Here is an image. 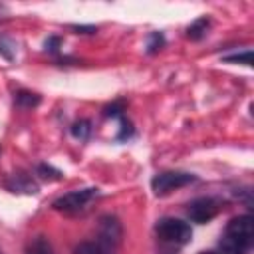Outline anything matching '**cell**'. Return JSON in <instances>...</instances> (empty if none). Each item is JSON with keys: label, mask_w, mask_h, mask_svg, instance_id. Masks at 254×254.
Listing matches in <instances>:
<instances>
[{"label": "cell", "mask_w": 254, "mask_h": 254, "mask_svg": "<svg viewBox=\"0 0 254 254\" xmlns=\"http://www.w3.org/2000/svg\"><path fill=\"white\" fill-rule=\"evenodd\" d=\"M252 250V216L238 214L230 218L224 226V234L220 238L222 254H248Z\"/></svg>", "instance_id": "6da1fadb"}, {"label": "cell", "mask_w": 254, "mask_h": 254, "mask_svg": "<svg viewBox=\"0 0 254 254\" xmlns=\"http://www.w3.org/2000/svg\"><path fill=\"white\" fill-rule=\"evenodd\" d=\"M99 189L95 187H87V189H75V190H69L62 196H58L54 202H52V208L58 210V212H64V214H77V212H83L87 210V206L99 196Z\"/></svg>", "instance_id": "7a4b0ae2"}, {"label": "cell", "mask_w": 254, "mask_h": 254, "mask_svg": "<svg viewBox=\"0 0 254 254\" xmlns=\"http://www.w3.org/2000/svg\"><path fill=\"white\" fill-rule=\"evenodd\" d=\"M155 234L159 240L167 242V244H177L183 246L187 242H190L192 238V228L189 222L175 218V216H165L161 220H157L155 224Z\"/></svg>", "instance_id": "3957f363"}, {"label": "cell", "mask_w": 254, "mask_h": 254, "mask_svg": "<svg viewBox=\"0 0 254 254\" xmlns=\"http://www.w3.org/2000/svg\"><path fill=\"white\" fill-rule=\"evenodd\" d=\"M196 181V175L187 171H161L151 179V189L155 196H167L177 189H183Z\"/></svg>", "instance_id": "277c9868"}, {"label": "cell", "mask_w": 254, "mask_h": 254, "mask_svg": "<svg viewBox=\"0 0 254 254\" xmlns=\"http://www.w3.org/2000/svg\"><path fill=\"white\" fill-rule=\"evenodd\" d=\"M222 210V200L216 196H198L187 204V216L196 224L210 222Z\"/></svg>", "instance_id": "5b68a950"}, {"label": "cell", "mask_w": 254, "mask_h": 254, "mask_svg": "<svg viewBox=\"0 0 254 254\" xmlns=\"http://www.w3.org/2000/svg\"><path fill=\"white\" fill-rule=\"evenodd\" d=\"M121 236H123V228H121V222L117 220V216L113 214H105L99 218V228H97V242L115 250L121 242Z\"/></svg>", "instance_id": "8992f818"}, {"label": "cell", "mask_w": 254, "mask_h": 254, "mask_svg": "<svg viewBox=\"0 0 254 254\" xmlns=\"http://www.w3.org/2000/svg\"><path fill=\"white\" fill-rule=\"evenodd\" d=\"M6 189L10 192H18V194H36L40 190L38 183L32 179V175H28L26 171H18L12 173L6 179Z\"/></svg>", "instance_id": "52a82bcc"}, {"label": "cell", "mask_w": 254, "mask_h": 254, "mask_svg": "<svg viewBox=\"0 0 254 254\" xmlns=\"http://www.w3.org/2000/svg\"><path fill=\"white\" fill-rule=\"evenodd\" d=\"M208 28H210V18L200 16V18H196V20L187 28V38L198 42V40H202V38L208 34Z\"/></svg>", "instance_id": "ba28073f"}, {"label": "cell", "mask_w": 254, "mask_h": 254, "mask_svg": "<svg viewBox=\"0 0 254 254\" xmlns=\"http://www.w3.org/2000/svg\"><path fill=\"white\" fill-rule=\"evenodd\" d=\"M73 254H115V250L99 244L97 240H85V242H79L75 248H73Z\"/></svg>", "instance_id": "9c48e42d"}, {"label": "cell", "mask_w": 254, "mask_h": 254, "mask_svg": "<svg viewBox=\"0 0 254 254\" xmlns=\"http://www.w3.org/2000/svg\"><path fill=\"white\" fill-rule=\"evenodd\" d=\"M26 254H54V248L46 236H34L28 242Z\"/></svg>", "instance_id": "30bf717a"}, {"label": "cell", "mask_w": 254, "mask_h": 254, "mask_svg": "<svg viewBox=\"0 0 254 254\" xmlns=\"http://www.w3.org/2000/svg\"><path fill=\"white\" fill-rule=\"evenodd\" d=\"M14 101H16V105L22 107V109H32V107H36V105L40 103V95L28 91V89H20V91H16Z\"/></svg>", "instance_id": "8fae6325"}, {"label": "cell", "mask_w": 254, "mask_h": 254, "mask_svg": "<svg viewBox=\"0 0 254 254\" xmlns=\"http://www.w3.org/2000/svg\"><path fill=\"white\" fill-rule=\"evenodd\" d=\"M71 135H73L75 139H79V141H87L89 135H91V123H89L87 119L75 121V123L71 125Z\"/></svg>", "instance_id": "7c38bea8"}, {"label": "cell", "mask_w": 254, "mask_h": 254, "mask_svg": "<svg viewBox=\"0 0 254 254\" xmlns=\"http://www.w3.org/2000/svg\"><path fill=\"white\" fill-rule=\"evenodd\" d=\"M36 173H38L42 179H46V181H58V179H62V171L54 169V167L48 165V163H40V165L36 167Z\"/></svg>", "instance_id": "4fadbf2b"}, {"label": "cell", "mask_w": 254, "mask_h": 254, "mask_svg": "<svg viewBox=\"0 0 254 254\" xmlns=\"http://www.w3.org/2000/svg\"><path fill=\"white\" fill-rule=\"evenodd\" d=\"M165 46V36L161 32H153L147 36V54H157Z\"/></svg>", "instance_id": "5bb4252c"}, {"label": "cell", "mask_w": 254, "mask_h": 254, "mask_svg": "<svg viewBox=\"0 0 254 254\" xmlns=\"http://www.w3.org/2000/svg\"><path fill=\"white\" fill-rule=\"evenodd\" d=\"M224 62H228V64H244V65H252V52L246 48V50H242V52L224 56Z\"/></svg>", "instance_id": "9a60e30c"}, {"label": "cell", "mask_w": 254, "mask_h": 254, "mask_svg": "<svg viewBox=\"0 0 254 254\" xmlns=\"http://www.w3.org/2000/svg\"><path fill=\"white\" fill-rule=\"evenodd\" d=\"M119 119V133H117V141H127V139H131L133 137V127H131V123H129V119H125V115H121V117H117Z\"/></svg>", "instance_id": "2e32d148"}, {"label": "cell", "mask_w": 254, "mask_h": 254, "mask_svg": "<svg viewBox=\"0 0 254 254\" xmlns=\"http://www.w3.org/2000/svg\"><path fill=\"white\" fill-rule=\"evenodd\" d=\"M123 109H125V103L119 99V101H113L111 105L105 107V115L107 117H121L123 115Z\"/></svg>", "instance_id": "e0dca14e"}, {"label": "cell", "mask_w": 254, "mask_h": 254, "mask_svg": "<svg viewBox=\"0 0 254 254\" xmlns=\"http://www.w3.org/2000/svg\"><path fill=\"white\" fill-rule=\"evenodd\" d=\"M60 46H62V40H60L58 36H50V38L46 40V50L52 52V54H56V52L60 50Z\"/></svg>", "instance_id": "ac0fdd59"}, {"label": "cell", "mask_w": 254, "mask_h": 254, "mask_svg": "<svg viewBox=\"0 0 254 254\" xmlns=\"http://www.w3.org/2000/svg\"><path fill=\"white\" fill-rule=\"evenodd\" d=\"M71 30H75L77 34H93V32H97L95 26H71Z\"/></svg>", "instance_id": "d6986e66"}, {"label": "cell", "mask_w": 254, "mask_h": 254, "mask_svg": "<svg viewBox=\"0 0 254 254\" xmlns=\"http://www.w3.org/2000/svg\"><path fill=\"white\" fill-rule=\"evenodd\" d=\"M198 254H222L220 250H202V252H198Z\"/></svg>", "instance_id": "ffe728a7"}, {"label": "cell", "mask_w": 254, "mask_h": 254, "mask_svg": "<svg viewBox=\"0 0 254 254\" xmlns=\"http://www.w3.org/2000/svg\"><path fill=\"white\" fill-rule=\"evenodd\" d=\"M0 254H2V252H0Z\"/></svg>", "instance_id": "44dd1931"}]
</instances>
